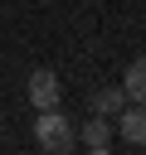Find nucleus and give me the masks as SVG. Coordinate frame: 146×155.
Masks as SVG:
<instances>
[{
    "label": "nucleus",
    "instance_id": "f257e3e1",
    "mask_svg": "<svg viewBox=\"0 0 146 155\" xmlns=\"http://www.w3.org/2000/svg\"><path fill=\"white\" fill-rule=\"evenodd\" d=\"M34 140H39V150H49V155H68L73 140H78V131L68 126V116H63L58 107H49V111H39V121H34Z\"/></svg>",
    "mask_w": 146,
    "mask_h": 155
},
{
    "label": "nucleus",
    "instance_id": "f03ea898",
    "mask_svg": "<svg viewBox=\"0 0 146 155\" xmlns=\"http://www.w3.org/2000/svg\"><path fill=\"white\" fill-rule=\"evenodd\" d=\"M58 97H63V87H58V73H49V68H34V73H29V107H34V111H49V107H58Z\"/></svg>",
    "mask_w": 146,
    "mask_h": 155
},
{
    "label": "nucleus",
    "instance_id": "7ed1b4c3",
    "mask_svg": "<svg viewBox=\"0 0 146 155\" xmlns=\"http://www.w3.org/2000/svg\"><path fill=\"white\" fill-rule=\"evenodd\" d=\"M112 131H122V140H131V145H146V107L127 102V107L112 116Z\"/></svg>",
    "mask_w": 146,
    "mask_h": 155
},
{
    "label": "nucleus",
    "instance_id": "20e7f679",
    "mask_svg": "<svg viewBox=\"0 0 146 155\" xmlns=\"http://www.w3.org/2000/svg\"><path fill=\"white\" fill-rule=\"evenodd\" d=\"M122 92H127V102L146 107V58H131V68L122 78Z\"/></svg>",
    "mask_w": 146,
    "mask_h": 155
},
{
    "label": "nucleus",
    "instance_id": "39448f33",
    "mask_svg": "<svg viewBox=\"0 0 146 155\" xmlns=\"http://www.w3.org/2000/svg\"><path fill=\"white\" fill-rule=\"evenodd\" d=\"M88 102H92V116H117V111L127 107V92H122V87H97Z\"/></svg>",
    "mask_w": 146,
    "mask_h": 155
},
{
    "label": "nucleus",
    "instance_id": "423d86ee",
    "mask_svg": "<svg viewBox=\"0 0 146 155\" xmlns=\"http://www.w3.org/2000/svg\"><path fill=\"white\" fill-rule=\"evenodd\" d=\"M83 140H88V150H92V145H107V140H112V116H92V121L83 126Z\"/></svg>",
    "mask_w": 146,
    "mask_h": 155
},
{
    "label": "nucleus",
    "instance_id": "0eeeda50",
    "mask_svg": "<svg viewBox=\"0 0 146 155\" xmlns=\"http://www.w3.org/2000/svg\"><path fill=\"white\" fill-rule=\"evenodd\" d=\"M88 155H112V150H107V145H92V150H88Z\"/></svg>",
    "mask_w": 146,
    "mask_h": 155
}]
</instances>
